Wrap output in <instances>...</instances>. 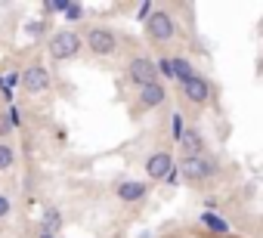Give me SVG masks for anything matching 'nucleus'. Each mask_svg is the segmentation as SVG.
<instances>
[{
  "label": "nucleus",
  "instance_id": "1",
  "mask_svg": "<svg viewBox=\"0 0 263 238\" xmlns=\"http://www.w3.org/2000/svg\"><path fill=\"white\" fill-rule=\"evenodd\" d=\"M177 167H180V176L192 186H201V183H211V180L220 176V161L211 158L208 152L198 155V158H180Z\"/></svg>",
  "mask_w": 263,
  "mask_h": 238
},
{
  "label": "nucleus",
  "instance_id": "2",
  "mask_svg": "<svg viewBox=\"0 0 263 238\" xmlns=\"http://www.w3.org/2000/svg\"><path fill=\"white\" fill-rule=\"evenodd\" d=\"M81 50H84V37H81L74 28H59V31L50 34V41H47V53H50L53 62H68V59H74Z\"/></svg>",
  "mask_w": 263,
  "mask_h": 238
},
{
  "label": "nucleus",
  "instance_id": "3",
  "mask_svg": "<svg viewBox=\"0 0 263 238\" xmlns=\"http://www.w3.org/2000/svg\"><path fill=\"white\" fill-rule=\"evenodd\" d=\"M177 34H180L177 16L171 10H164V7H155V13L146 19V37L152 44H171Z\"/></svg>",
  "mask_w": 263,
  "mask_h": 238
},
{
  "label": "nucleus",
  "instance_id": "4",
  "mask_svg": "<svg viewBox=\"0 0 263 238\" xmlns=\"http://www.w3.org/2000/svg\"><path fill=\"white\" fill-rule=\"evenodd\" d=\"M81 37H84V47H87L93 56H99V59L115 56V53H118V47H121V37H118L108 25H90Z\"/></svg>",
  "mask_w": 263,
  "mask_h": 238
},
{
  "label": "nucleus",
  "instance_id": "5",
  "mask_svg": "<svg viewBox=\"0 0 263 238\" xmlns=\"http://www.w3.org/2000/svg\"><path fill=\"white\" fill-rule=\"evenodd\" d=\"M124 77L134 84L137 90H143V87H149V84H155V81H158V65H155V59H152V56L140 53V56H134V59L127 62Z\"/></svg>",
  "mask_w": 263,
  "mask_h": 238
},
{
  "label": "nucleus",
  "instance_id": "6",
  "mask_svg": "<svg viewBox=\"0 0 263 238\" xmlns=\"http://www.w3.org/2000/svg\"><path fill=\"white\" fill-rule=\"evenodd\" d=\"M19 87H22L28 96H41V93H47V90L53 87V77H50V71H47L41 62H34V65H25V68H22Z\"/></svg>",
  "mask_w": 263,
  "mask_h": 238
},
{
  "label": "nucleus",
  "instance_id": "7",
  "mask_svg": "<svg viewBox=\"0 0 263 238\" xmlns=\"http://www.w3.org/2000/svg\"><path fill=\"white\" fill-rule=\"evenodd\" d=\"M180 93H183L186 102H192V105H208V102H211V81H208L204 74H195V77H189L186 84H180Z\"/></svg>",
  "mask_w": 263,
  "mask_h": 238
},
{
  "label": "nucleus",
  "instance_id": "8",
  "mask_svg": "<svg viewBox=\"0 0 263 238\" xmlns=\"http://www.w3.org/2000/svg\"><path fill=\"white\" fill-rule=\"evenodd\" d=\"M167 102V87L161 84V81H155V84H149V87H143L140 93H137V105L143 108V111H155V108H161Z\"/></svg>",
  "mask_w": 263,
  "mask_h": 238
},
{
  "label": "nucleus",
  "instance_id": "9",
  "mask_svg": "<svg viewBox=\"0 0 263 238\" xmlns=\"http://www.w3.org/2000/svg\"><path fill=\"white\" fill-rule=\"evenodd\" d=\"M174 167H177V164H174L171 152H152V155L146 158V173H149L152 183H164Z\"/></svg>",
  "mask_w": 263,
  "mask_h": 238
},
{
  "label": "nucleus",
  "instance_id": "10",
  "mask_svg": "<svg viewBox=\"0 0 263 238\" xmlns=\"http://www.w3.org/2000/svg\"><path fill=\"white\" fill-rule=\"evenodd\" d=\"M115 195L124 204H137V201H143L149 195V183H143V180H121L118 189H115Z\"/></svg>",
  "mask_w": 263,
  "mask_h": 238
},
{
  "label": "nucleus",
  "instance_id": "11",
  "mask_svg": "<svg viewBox=\"0 0 263 238\" xmlns=\"http://www.w3.org/2000/svg\"><path fill=\"white\" fill-rule=\"evenodd\" d=\"M177 146H180L183 158H198V155H204V136H201L198 127H186Z\"/></svg>",
  "mask_w": 263,
  "mask_h": 238
},
{
  "label": "nucleus",
  "instance_id": "12",
  "mask_svg": "<svg viewBox=\"0 0 263 238\" xmlns=\"http://www.w3.org/2000/svg\"><path fill=\"white\" fill-rule=\"evenodd\" d=\"M198 223H201L208 232H214V235H229V220H223V216L214 213V210H204V213L198 216Z\"/></svg>",
  "mask_w": 263,
  "mask_h": 238
},
{
  "label": "nucleus",
  "instance_id": "13",
  "mask_svg": "<svg viewBox=\"0 0 263 238\" xmlns=\"http://www.w3.org/2000/svg\"><path fill=\"white\" fill-rule=\"evenodd\" d=\"M171 68H174V81H177V84H186L189 77L198 74L195 65H192L189 59H183V56H171Z\"/></svg>",
  "mask_w": 263,
  "mask_h": 238
},
{
  "label": "nucleus",
  "instance_id": "14",
  "mask_svg": "<svg viewBox=\"0 0 263 238\" xmlns=\"http://www.w3.org/2000/svg\"><path fill=\"white\" fill-rule=\"evenodd\" d=\"M41 223H44V229H41V232L59 235V229H62V213H59L56 207H47V210H44V220H41Z\"/></svg>",
  "mask_w": 263,
  "mask_h": 238
},
{
  "label": "nucleus",
  "instance_id": "15",
  "mask_svg": "<svg viewBox=\"0 0 263 238\" xmlns=\"http://www.w3.org/2000/svg\"><path fill=\"white\" fill-rule=\"evenodd\" d=\"M13 164H16V149H13L7 140H0V173H4V170H13Z\"/></svg>",
  "mask_w": 263,
  "mask_h": 238
},
{
  "label": "nucleus",
  "instance_id": "16",
  "mask_svg": "<svg viewBox=\"0 0 263 238\" xmlns=\"http://www.w3.org/2000/svg\"><path fill=\"white\" fill-rule=\"evenodd\" d=\"M167 121H171V124H167L171 136H174V140L180 143V136H183V130H186V121H183V114H180V111H174V114L167 117Z\"/></svg>",
  "mask_w": 263,
  "mask_h": 238
},
{
  "label": "nucleus",
  "instance_id": "17",
  "mask_svg": "<svg viewBox=\"0 0 263 238\" xmlns=\"http://www.w3.org/2000/svg\"><path fill=\"white\" fill-rule=\"evenodd\" d=\"M155 65H158V74H161V77H167V81H174V68H171V56H161V59H155Z\"/></svg>",
  "mask_w": 263,
  "mask_h": 238
},
{
  "label": "nucleus",
  "instance_id": "18",
  "mask_svg": "<svg viewBox=\"0 0 263 238\" xmlns=\"http://www.w3.org/2000/svg\"><path fill=\"white\" fill-rule=\"evenodd\" d=\"M152 13H155V4H152V0L140 4V7H137V22H143V25H146V19H149Z\"/></svg>",
  "mask_w": 263,
  "mask_h": 238
},
{
  "label": "nucleus",
  "instance_id": "19",
  "mask_svg": "<svg viewBox=\"0 0 263 238\" xmlns=\"http://www.w3.org/2000/svg\"><path fill=\"white\" fill-rule=\"evenodd\" d=\"M68 4H71V0H47L44 10H47V13H65V10H68Z\"/></svg>",
  "mask_w": 263,
  "mask_h": 238
},
{
  "label": "nucleus",
  "instance_id": "20",
  "mask_svg": "<svg viewBox=\"0 0 263 238\" xmlns=\"http://www.w3.org/2000/svg\"><path fill=\"white\" fill-rule=\"evenodd\" d=\"M62 16H65V22H78V19L84 16V7H81V4H68V10H65Z\"/></svg>",
  "mask_w": 263,
  "mask_h": 238
},
{
  "label": "nucleus",
  "instance_id": "21",
  "mask_svg": "<svg viewBox=\"0 0 263 238\" xmlns=\"http://www.w3.org/2000/svg\"><path fill=\"white\" fill-rule=\"evenodd\" d=\"M10 210H13V201H10V195H4V192H0V220H7V216H10Z\"/></svg>",
  "mask_w": 263,
  "mask_h": 238
},
{
  "label": "nucleus",
  "instance_id": "22",
  "mask_svg": "<svg viewBox=\"0 0 263 238\" xmlns=\"http://www.w3.org/2000/svg\"><path fill=\"white\" fill-rule=\"evenodd\" d=\"M25 31H28V34H31V37H37V34H41V31H44V25H41V22H37V19H31V22H28V25H25Z\"/></svg>",
  "mask_w": 263,
  "mask_h": 238
},
{
  "label": "nucleus",
  "instance_id": "23",
  "mask_svg": "<svg viewBox=\"0 0 263 238\" xmlns=\"http://www.w3.org/2000/svg\"><path fill=\"white\" fill-rule=\"evenodd\" d=\"M180 180H183V176H180V167H174V170L167 173V180H164V186H177Z\"/></svg>",
  "mask_w": 263,
  "mask_h": 238
},
{
  "label": "nucleus",
  "instance_id": "24",
  "mask_svg": "<svg viewBox=\"0 0 263 238\" xmlns=\"http://www.w3.org/2000/svg\"><path fill=\"white\" fill-rule=\"evenodd\" d=\"M7 117H10V124H13V127H19V124H22V114H19V108H10V114H7Z\"/></svg>",
  "mask_w": 263,
  "mask_h": 238
},
{
  "label": "nucleus",
  "instance_id": "25",
  "mask_svg": "<svg viewBox=\"0 0 263 238\" xmlns=\"http://www.w3.org/2000/svg\"><path fill=\"white\" fill-rule=\"evenodd\" d=\"M13 130V124H10V117H0V136H7Z\"/></svg>",
  "mask_w": 263,
  "mask_h": 238
},
{
  "label": "nucleus",
  "instance_id": "26",
  "mask_svg": "<svg viewBox=\"0 0 263 238\" xmlns=\"http://www.w3.org/2000/svg\"><path fill=\"white\" fill-rule=\"evenodd\" d=\"M37 238H59V235H50V232H37Z\"/></svg>",
  "mask_w": 263,
  "mask_h": 238
}]
</instances>
